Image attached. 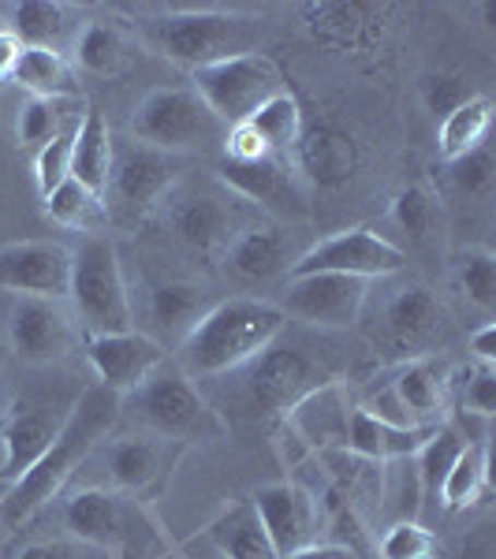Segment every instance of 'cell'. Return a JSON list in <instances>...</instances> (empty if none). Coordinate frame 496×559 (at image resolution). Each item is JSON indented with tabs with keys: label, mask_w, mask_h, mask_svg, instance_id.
I'll list each match as a JSON object with an SVG mask.
<instances>
[{
	"label": "cell",
	"mask_w": 496,
	"mask_h": 559,
	"mask_svg": "<svg viewBox=\"0 0 496 559\" xmlns=\"http://www.w3.org/2000/svg\"><path fill=\"white\" fill-rule=\"evenodd\" d=\"M71 287V250L60 242H12L0 250V292L15 299H68Z\"/></svg>",
	"instance_id": "cell-12"
},
{
	"label": "cell",
	"mask_w": 496,
	"mask_h": 559,
	"mask_svg": "<svg viewBox=\"0 0 496 559\" xmlns=\"http://www.w3.org/2000/svg\"><path fill=\"white\" fill-rule=\"evenodd\" d=\"M12 34L23 49H52L71 38V8L57 0H23L12 8Z\"/></svg>",
	"instance_id": "cell-31"
},
{
	"label": "cell",
	"mask_w": 496,
	"mask_h": 559,
	"mask_svg": "<svg viewBox=\"0 0 496 559\" xmlns=\"http://www.w3.org/2000/svg\"><path fill=\"white\" fill-rule=\"evenodd\" d=\"M381 559H437L440 556V540L429 534L422 522H395L385 530L381 545H377Z\"/></svg>",
	"instance_id": "cell-38"
},
{
	"label": "cell",
	"mask_w": 496,
	"mask_h": 559,
	"mask_svg": "<svg viewBox=\"0 0 496 559\" xmlns=\"http://www.w3.org/2000/svg\"><path fill=\"white\" fill-rule=\"evenodd\" d=\"M440 324H445V306L437 302V295L429 287H403L400 295L385 310V329L389 340L400 350H414L422 355L433 340L440 336Z\"/></svg>",
	"instance_id": "cell-21"
},
{
	"label": "cell",
	"mask_w": 496,
	"mask_h": 559,
	"mask_svg": "<svg viewBox=\"0 0 496 559\" xmlns=\"http://www.w3.org/2000/svg\"><path fill=\"white\" fill-rule=\"evenodd\" d=\"M250 503H255L261 530H265L269 545H273V552L281 559L310 545L314 500L299 489V485H292V481L261 485V489L250 496Z\"/></svg>",
	"instance_id": "cell-17"
},
{
	"label": "cell",
	"mask_w": 496,
	"mask_h": 559,
	"mask_svg": "<svg viewBox=\"0 0 496 559\" xmlns=\"http://www.w3.org/2000/svg\"><path fill=\"white\" fill-rule=\"evenodd\" d=\"M287 559H358L351 548L344 545H306L299 552H292Z\"/></svg>",
	"instance_id": "cell-49"
},
{
	"label": "cell",
	"mask_w": 496,
	"mask_h": 559,
	"mask_svg": "<svg viewBox=\"0 0 496 559\" xmlns=\"http://www.w3.org/2000/svg\"><path fill=\"white\" fill-rule=\"evenodd\" d=\"M86 358L97 381L116 395L134 392L161 362H168L165 347L146 332H116V336H86Z\"/></svg>",
	"instance_id": "cell-14"
},
{
	"label": "cell",
	"mask_w": 496,
	"mask_h": 559,
	"mask_svg": "<svg viewBox=\"0 0 496 559\" xmlns=\"http://www.w3.org/2000/svg\"><path fill=\"white\" fill-rule=\"evenodd\" d=\"M408 265L400 247H392L389 239H381L374 228H344L336 236L314 242L310 250H303L287 269V280L295 276H314V273H340V276H389L400 273Z\"/></svg>",
	"instance_id": "cell-8"
},
{
	"label": "cell",
	"mask_w": 496,
	"mask_h": 559,
	"mask_svg": "<svg viewBox=\"0 0 496 559\" xmlns=\"http://www.w3.org/2000/svg\"><path fill=\"white\" fill-rule=\"evenodd\" d=\"M34 176H38L42 198H49L71 176V131H60L52 142L34 153Z\"/></svg>",
	"instance_id": "cell-42"
},
{
	"label": "cell",
	"mask_w": 496,
	"mask_h": 559,
	"mask_svg": "<svg viewBox=\"0 0 496 559\" xmlns=\"http://www.w3.org/2000/svg\"><path fill=\"white\" fill-rule=\"evenodd\" d=\"M113 131L102 112H86L79 131L71 134V179L83 183L90 194L105 198L113 176Z\"/></svg>",
	"instance_id": "cell-24"
},
{
	"label": "cell",
	"mask_w": 496,
	"mask_h": 559,
	"mask_svg": "<svg viewBox=\"0 0 496 559\" xmlns=\"http://www.w3.org/2000/svg\"><path fill=\"white\" fill-rule=\"evenodd\" d=\"M68 299L75 302L86 336H116L134 329L128 284L120 273L116 247L102 236H90L71 250V287Z\"/></svg>",
	"instance_id": "cell-3"
},
{
	"label": "cell",
	"mask_w": 496,
	"mask_h": 559,
	"mask_svg": "<svg viewBox=\"0 0 496 559\" xmlns=\"http://www.w3.org/2000/svg\"><path fill=\"white\" fill-rule=\"evenodd\" d=\"M131 134L142 146L179 157L187 150H205L224 142L228 128L205 108V102L194 90L168 86V90H150L142 97L131 116Z\"/></svg>",
	"instance_id": "cell-5"
},
{
	"label": "cell",
	"mask_w": 496,
	"mask_h": 559,
	"mask_svg": "<svg viewBox=\"0 0 496 559\" xmlns=\"http://www.w3.org/2000/svg\"><path fill=\"white\" fill-rule=\"evenodd\" d=\"M422 97H426L429 112L445 120L448 112H456L459 105H467L474 94H471V83H467L463 75H456V71H437V75H426V83H422Z\"/></svg>",
	"instance_id": "cell-43"
},
{
	"label": "cell",
	"mask_w": 496,
	"mask_h": 559,
	"mask_svg": "<svg viewBox=\"0 0 496 559\" xmlns=\"http://www.w3.org/2000/svg\"><path fill=\"white\" fill-rule=\"evenodd\" d=\"M75 60H79V68L90 71V75H120V71L128 68L131 52L116 26L86 23L75 38Z\"/></svg>",
	"instance_id": "cell-34"
},
{
	"label": "cell",
	"mask_w": 496,
	"mask_h": 559,
	"mask_svg": "<svg viewBox=\"0 0 496 559\" xmlns=\"http://www.w3.org/2000/svg\"><path fill=\"white\" fill-rule=\"evenodd\" d=\"M15 83H20L31 97L42 102H64V97H79V75L68 64L64 52L52 49H23L20 64H15Z\"/></svg>",
	"instance_id": "cell-29"
},
{
	"label": "cell",
	"mask_w": 496,
	"mask_h": 559,
	"mask_svg": "<svg viewBox=\"0 0 496 559\" xmlns=\"http://www.w3.org/2000/svg\"><path fill=\"white\" fill-rule=\"evenodd\" d=\"M221 176L236 194L250 198V202L265 205V210H273L281 216H306V213H310V202H306V191H303L299 176L287 173L281 157L224 160Z\"/></svg>",
	"instance_id": "cell-16"
},
{
	"label": "cell",
	"mask_w": 496,
	"mask_h": 559,
	"mask_svg": "<svg viewBox=\"0 0 496 559\" xmlns=\"http://www.w3.org/2000/svg\"><path fill=\"white\" fill-rule=\"evenodd\" d=\"M8 344L23 362L49 366L64 358L71 324L52 299H15L12 313H8Z\"/></svg>",
	"instance_id": "cell-15"
},
{
	"label": "cell",
	"mask_w": 496,
	"mask_h": 559,
	"mask_svg": "<svg viewBox=\"0 0 496 559\" xmlns=\"http://www.w3.org/2000/svg\"><path fill=\"white\" fill-rule=\"evenodd\" d=\"M292 421L299 426V432L314 444H344L347 440V418H351V407L344 403L336 384H321L314 388L306 400L295 403L292 411Z\"/></svg>",
	"instance_id": "cell-27"
},
{
	"label": "cell",
	"mask_w": 496,
	"mask_h": 559,
	"mask_svg": "<svg viewBox=\"0 0 496 559\" xmlns=\"http://www.w3.org/2000/svg\"><path fill=\"white\" fill-rule=\"evenodd\" d=\"M389 392L395 395L400 411L408 414L411 426H440V411H445V381L429 362H408L395 373Z\"/></svg>",
	"instance_id": "cell-30"
},
{
	"label": "cell",
	"mask_w": 496,
	"mask_h": 559,
	"mask_svg": "<svg viewBox=\"0 0 496 559\" xmlns=\"http://www.w3.org/2000/svg\"><path fill=\"white\" fill-rule=\"evenodd\" d=\"M433 429L437 426H389V421L374 418L366 407H351L344 448L351 455L369 459V463H389V459L418 455L422 444L433 437Z\"/></svg>",
	"instance_id": "cell-19"
},
{
	"label": "cell",
	"mask_w": 496,
	"mask_h": 559,
	"mask_svg": "<svg viewBox=\"0 0 496 559\" xmlns=\"http://www.w3.org/2000/svg\"><path fill=\"white\" fill-rule=\"evenodd\" d=\"M471 381L463 388V411L477 414V418H493L496 414V369L493 366H482V369H471Z\"/></svg>",
	"instance_id": "cell-45"
},
{
	"label": "cell",
	"mask_w": 496,
	"mask_h": 559,
	"mask_svg": "<svg viewBox=\"0 0 496 559\" xmlns=\"http://www.w3.org/2000/svg\"><path fill=\"white\" fill-rule=\"evenodd\" d=\"M45 213L57 224H64V228H97L105 221V202L68 176L57 191L45 198Z\"/></svg>",
	"instance_id": "cell-37"
},
{
	"label": "cell",
	"mask_w": 496,
	"mask_h": 559,
	"mask_svg": "<svg viewBox=\"0 0 496 559\" xmlns=\"http://www.w3.org/2000/svg\"><path fill=\"white\" fill-rule=\"evenodd\" d=\"M52 429L42 414L34 411H15L8 414V426L0 432V444H4V463H0V477L8 481H20L34 463L45 455V448L52 444Z\"/></svg>",
	"instance_id": "cell-28"
},
{
	"label": "cell",
	"mask_w": 496,
	"mask_h": 559,
	"mask_svg": "<svg viewBox=\"0 0 496 559\" xmlns=\"http://www.w3.org/2000/svg\"><path fill=\"white\" fill-rule=\"evenodd\" d=\"M4 358H8V347H4V344H0V366H4ZM4 426H8V414H4V411H0V432H4Z\"/></svg>",
	"instance_id": "cell-51"
},
{
	"label": "cell",
	"mask_w": 496,
	"mask_h": 559,
	"mask_svg": "<svg viewBox=\"0 0 496 559\" xmlns=\"http://www.w3.org/2000/svg\"><path fill=\"white\" fill-rule=\"evenodd\" d=\"M292 242L276 224H255V228L239 231L228 247V265L232 273L243 280H273L292 269Z\"/></svg>",
	"instance_id": "cell-23"
},
{
	"label": "cell",
	"mask_w": 496,
	"mask_h": 559,
	"mask_svg": "<svg viewBox=\"0 0 496 559\" xmlns=\"http://www.w3.org/2000/svg\"><path fill=\"white\" fill-rule=\"evenodd\" d=\"M12 485H15V481H8V477H0V508H4L8 492H12Z\"/></svg>",
	"instance_id": "cell-50"
},
{
	"label": "cell",
	"mask_w": 496,
	"mask_h": 559,
	"mask_svg": "<svg viewBox=\"0 0 496 559\" xmlns=\"http://www.w3.org/2000/svg\"><path fill=\"white\" fill-rule=\"evenodd\" d=\"M471 350L477 355V362L482 366H493L496 362V321L482 324V329L471 336Z\"/></svg>",
	"instance_id": "cell-48"
},
{
	"label": "cell",
	"mask_w": 496,
	"mask_h": 559,
	"mask_svg": "<svg viewBox=\"0 0 496 559\" xmlns=\"http://www.w3.org/2000/svg\"><path fill=\"white\" fill-rule=\"evenodd\" d=\"M485 477H489V463H485L482 448H471L467 444L459 459L452 463V471H448L445 485H440V496L437 500L445 503V511H463L471 508L477 496L485 492Z\"/></svg>",
	"instance_id": "cell-36"
},
{
	"label": "cell",
	"mask_w": 496,
	"mask_h": 559,
	"mask_svg": "<svg viewBox=\"0 0 496 559\" xmlns=\"http://www.w3.org/2000/svg\"><path fill=\"white\" fill-rule=\"evenodd\" d=\"M20 559H105V552L83 540H38V545H26Z\"/></svg>",
	"instance_id": "cell-46"
},
{
	"label": "cell",
	"mask_w": 496,
	"mask_h": 559,
	"mask_svg": "<svg viewBox=\"0 0 496 559\" xmlns=\"http://www.w3.org/2000/svg\"><path fill=\"white\" fill-rule=\"evenodd\" d=\"M120 418V395L105 384H94L79 395V403L71 407L64 426L52 432V444L45 448V455L26 471L20 481L8 492L4 515L8 526H23L26 519H34V511H42L49 500H57V492L68 485V477L86 463V455L108 437V429Z\"/></svg>",
	"instance_id": "cell-1"
},
{
	"label": "cell",
	"mask_w": 496,
	"mask_h": 559,
	"mask_svg": "<svg viewBox=\"0 0 496 559\" xmlns=\"http://www.w3.org/2000/svg\"><path fill=\"white\" fill-rule=\"evenodd\" d=\"M210 540L224 559H281L269 545L265 530L258 522V511L250 500L228 503L213 522H210Z\"/></svg>",
	"instance_id": "cell-26"
},
{
	"label": "cell",
	"mask_w": 496,
	"mask_h": 559,
	"mask_svg": "<svg viewBox=\"0 0 496 559\" xmlns=\"http://www.w3.org/2000/svg\"><path fill=\"white\" fill-rule=\"evenodd\" d=\"M210 292L202 284H187V280H168L150 292V318L157 324L161 336L179 340L184 344L187 332L210 313Z\"/></svg>",
	"instance_id": "cell-25"
},
{
	"label": "cell",
	"mask_w": 496,
	"mask_h": 559,
	"mask_svg": "<svg viewBox=\"0 0 496 559\" xmlns=\"http://www.w3.org/2000/svg\"><path fill=\"white\" fill-rule=\"evenodd\" d=\"M255 31V20L236 12H173L161 15V20H150L153 49L187 71L255 52L250 49Z\"/></svg>",
	"instance_id": "cell-4"
},
{
	"label": "cell",
	"mask_w": 496,
	"mask_h": 559,
	"mask_svg": "<svg viewBox=\"0 0 496 559\" xmlns=\"http://www.w3.org/2000/svg\"><path fill=\"white\" fill-rule=\"evenodd\" d=\"M366 306V280L340 273H314L287 280L284 318L318 324V329H351Z\"/></svg>",
	"instance_id": "cell-10"
},
{
	"label": "cell",
	"mask_w": 496,
	"mask_h": 559,
	"mask_svg": "<svg viewBox=\"0 0 496 559\" xmlns=\"http://www.w3.org/2000/svg\"><path fill=\"white\" fill-rule=\"evenodd\" d=\"M184 455V444L165 437H120L105 448L108 477L120 492H134L139 500H150L165 489L168 474Z\"/></svg>",
	"instance_id": "cell-13"
},
{
	"label": "cell",
	"mask_w": 496,
	"mask_h": 559,
	"mask_svg": "<svg viewBox=\"0 0 496 559\" xmlns=\"http://www.w3.org/2000/svg\"><path fill=\"white\" fill-rule=\"evenodd\" d=\"M243 123H247V128L258 134L261 146L273 153V157H284L287 150L299 146L303 108H299V102H295V94L281 90V94H273L265 105H258Z\"/></svg>",
	"instance_id": "cell-32"
},
{
	"label": "cell",
	"mask_w": 496,
	"mask_h": 559,
	"mask_svg": "<svg viewBox=\"0 0 496 559\" xmlns=\"http://www.w3.org/2000/svg\"><path fill=\"white\" fill-rule=\"evenodd\" d=\"M247 400L261 414H287L299 400L321 388V373L303 350L269 344L255 362H247Z\"/></svg>",
	"instance_id": "cell-11"
},
{
	"label": "cell",
	"mask_w": 496,
	"mask_h": 559,
	"mask_svg": "<svg viewBox=\"0 0 496 559\" xmlns=\"http://www.w3.org/2000/svg\"><path fill=\"white\" fill-rule=\"evenodd\" d=\"M168 224L184 247L198 250V254H213L232 236V205L213 191H191L176 198Z\"/></svg>",
	"instance_id": "cell-20"
},
{
	"label": "cell",
	"mask_w": 496,
	"mask_h": 559,
	"mask_svg": "<svg viewBox=\"0 0 496 559\" xmlns=\"http://www.w3.org/2000/svg\"><path fill=\"white\" fill-rule=\"evenodd\" d=\"M194 75V94L202 97L205 108L224 123V128H236L247 120L258 105H265L273 94L284 90V75L265 52H243V57L216 60L191 71Z\"/></svg>",
	"instance_id": "cell-7"
},
{
	"label": "cell",
	"mask_w": 496,
	"mask_h": 559,
	"mask_svg": "<svg viewBox=\"0 0 496 559\" xmlns=\"http://www.w3.org/2000/svg\"><path fill=\"white\" fill-rule=\"evenodd\" d=\"M23 57V45L15 38L12 31H0V83H8V79L15 75V64H20Z\"/></svg>",
	"instance_id": "cell-47"
},
{
	"label": "cell",
	"mask_w": 496,
	"mask_h": 559,
	"mask_svg": "<svg viewBox=\"0 0 496 559\" xmlns=\"http://www.w3.org/2000/svg\"><path fill=\"white\" fill-rule=\"evenodd\" d=\"M489 120H493V102L485 94H474L467 105H459L456 112H448L440 120V153L448 160L463 157L482 146L485 131H489Z\"/></svg>",
	"instance_id": "cell-33"
},
{
	"label": "cell",
	"mask_w": 496,
	"mask_h": 559,
	"mask_svg": "<svg viewBox=\"0 0 496 559\" xmlns=\"http://www.w3.org/2000/svg\"><path fill=\"white\" fill-rule=\"evenodd\" d=\"M392 221L411 239H422L433 228V221H437V202L429 198L426 187H403L392 202Z\"/></svg>",
	"instance_id": "cell-41"
},
{
	"label": "cell",
	"mask_w": 496,
	"mask_h": 559,
	"mask_svg": "<svg viewBox=\"0 0 496 559\" xmlns=\"http://www.w3.org/2000/svg\"><path fill=\"white\" fill-rule=\"evenodd\" d=\"M381 15L385 8L377 4H358V0H347V4H303V26L310 31V38H318L332 49H363L381 34Z\"/></svg>",
	"instance_id": "cell-18"
},
{
	"label": "cell",
	"mask_w": 496,
	"mask_h": 559,
	"mask_svg": "<svg viewBox=\"0 0 496 559\" xmlns=\"http://www.w3.org/2000/svg\"><path fill=\"white\" fill-rule=\"evenodd\" d=\"M60 102H42V97H31L20 108V146L26 150H42L45 142H52L60 134Z\"/></svg>",
	"instance_id": "cell-40"
},
{
	"label": "cell",
	"mask_w": 496,
	"mask_h": 559,
	"mask_svg": "<svg viewBox=\"0 0 496 559\" xmlns=\"http://www.w3.org/2000/svg\"><path fill=\"white\" fill-rule=\"evenodd\" d=\"M452 183H456V191H463V194H485L493 187V179H496V160H493V153L489 150H471V153H463V157H456L452 160Z\"/></svg>",
	"instance_id": "cell-44"
},
{
	"label": "cell",
	"mask_w": 496,
	"mask_h": 559,
	"mask_svg": "<svg viewBox=\"0 0 496 559\" xmlns=\"http://www.w3.org/2000/svg\"><path fill=\"white\" fill-rule=\"evenodd\" d=\"M284 329L281 306L258 299H224L187 332L179 344L187 377H216L255 362L269 344H276Z\"/></svg>",
	"instance_id": "cell-2"
},
{
	"label": "cell",
	"mask_w": 496,
	"mask_h": 559,
	"mask_svg": "<svg viewBox=\"0 0 496 559\" xmlns=\"http://www.w3.org/2000/svg\"><path fill=\"white\" fill-rule=\"evenodd\" d=\"M459 287L474 306L493 310L496 306V258L489 250H463L459 254Z\"/></svg>",
	"instance_id": "cell-39"
},
{
	"label": "cell",
	"mask_w": 496,
	"mask_h": 559,
	"mask_svg": "<svg viewBox=\"0 0 496 559\" xmlns=\"http://www.w3.org/2000/svg\"><path fill=\"white\" fill-rule=\"evenodd\" d=\"M134 407L142 421L157 429V437L187 444V440H216L224 437V421L210 411V403L198 395L191 377L173 362H161L153 373L134 388Z\"/></svg>",
	"instance_id": "cell-6"
},
{
	"label": "cell",
	"mask_w": 496,
	"mask_h": 559,
	"mask_svg": "<svg viewBox=\"0 0 496 559\" xmlns=\"http://www.w3.org/2000/svg\"><path fill=\"white\" fill-rule=\"evenodd\" d=\"M179 157L173 153L150 150L142 142H131L120 153H113V176H108V191L113 194L116 213L131 216V221H142L153 205L165 198L168 187L176 183L179 176Z\"/></svg>",
	"instance_id": "cell-9"
},
{
	"label": "cell",
	"mask_w": 496,
	"mask_h": 559,
	"mask_svg": "<svg viewBox=\"0 0 496 559\" xmlns=\"http://www.w3.org/2000/svg\"><path fill=\"white\" fill-rule=\"evenodd\" d=\"M467 448V440L459 437L452 426H437L433 437L422 444L418 452V485H422V500H437L440 485H445L448 471L459 459V452Z\"/></svg>",
	"instance_id": "cell-35"
},
{
	"label": "cell",
	"mask_w": 496,
	"mask_h": 559,
	"mask_svg": "<svg viewBox=\"0 0 496 559\" xmlns=\"http://www.w3.org/2000/svg\"><path fill=\"white\" fill-rule=\"evenodd\" d=\"M299 165L310 179H318L321 187H340L355 176L358 168V146L347 131L332 128V123H318L299 134Z\"/></svg>",
	"instance_id": "cell-22"
}]
</instances>
